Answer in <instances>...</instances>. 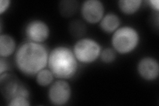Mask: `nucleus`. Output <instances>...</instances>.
<instances>
[{
	"mask_svg": "<svg viewBox=\"0 0 159 106\" xmlns=\"http://www.w3.org/2000/svg\"><path fill=\"white\" fill-rule=\"evenodd\" d=\"M49 51L43 43L27 41L15 53V64L19 71L29 77H34L48 66Z\"/></svg>",
	"mask_w": 159,
	"mask_h": 106,
	"instance_id": "obj_1",
	"label": "nucleus"
},
{
	"mask_svg": "<svg viewBox=\"0 0 159 106\" xmlns=\"http://www.w3.org/2000/svg\"><path fill=\"white\" fill-rule=\"evenodd\" d=\"M47 67L55 78L68 80L76 75L79 62L72 49L64 45H59L49 52Z\"/></svg>",
	"mask_w": 159,
	"mask_h": 106,
	"instance_id": "obj_2",
	"label": "nucleus"
},
{
	"mask_svg": "<svg viewBox=\"0 0 159 106\" xmlns=\"http://www.w3.org/2000/svg\"><path fill=\"white\" fill-rule=\"evenodd\" d=\"M141 41L140 33L132 26H120L112 34L111 43L116 52L121 55L130 54L137 48Z\"/></svg>",
	"mask_w": 159,
	"mask_h": 106,
	"instance_id": "obj_3",
	"label": "nucleus"
},
{
	"mask_svg": "<svg viewBox=\"0 0 159 106\" xmlns=\"http://www.w3.org/2000/svg\"><path fill=\"white\" fill-rule=\"evenodd\" d=\"M101 44L92 38H80L74 44L72 50L79 63L89 64L99 58L102 50Z\"/></svg>",
	"mask_w": 159,
	"mask_h": 106,
	"instance_id": "obj_4",
	"label": "nucleus"
},
{
	"mask_svg": "<svg viewBox=\"0 0 159 106\" xmlns=\"http://www.w3.org/2000/svg\"><path fill=\"white\" fill-rule=\"evenodd\" d=\"M0 89L7 102L16 97L29 98L30 96V92L26 85L16 75L9 72L0 75Z\"/></svg>",
	"mask_w": 159,
	"mask_h": 106,
	"instance_id": "obj_5",
	"label": "nucleus"
},
{
	"mask_svg": "<svg viewBox=\"0 0 159 106\" xmlns=\"http://www.w3.org/2000/svg\"><path fill=\"white\" fill-rule=\"evenodd\" d=\"M72 90L70 84L66 80H54L48 90V98L52 105L62 106L70 100Z\"/></svg>",
	"mask_w": 159,
	"mask_h": 106,
	"instance_id": "obj_6",
	"label": "nucleus"
},
{
	"mask_svg": "<svg viewBox=\"0 0 159 106\" xmlns=\"http://www.w3.org/2000/svg\"><path fill=\"white\" fill-rule=\"evenodd\" d=\"M25 33L29 41L43 43L49 38L51 29L45 21L41 19H33L27 24Z\"/></svg>",
	"mask_w": 159,
	"mask_h": 106,
	"instance_id": "obj_7",
	"label": "nucleus"
},
{
	"mask_svg": "<svg viewBox=\"0 0 159 106\" xmlns=\"http://www.w3.org/2000/svg\"><path fill=\"white\" fill-rule=\"evenodd\" d=\"M81 16L86 23H99L105 15V6L99 0H86L80 7Z\"/></svg>",
	"mask_w": 159,
	"mask_h": 106,
	"instance_id": "obj_8",
	"label": "nucleus"
},
{
	"mask_svg": "<svg viewBox=\"0 0 159 106\" xmlns=\"http://www.w3.org/2000/svg\"><path fill=\"white\" fill-rule=\"evenodd\" d=\"M137 72L142 79L147 82H153L159 76V64L152 57L146 56L139 60L137 66Z\"/></svg>",
	"mask_w": 159,
	"mask_h": 106,
	"instance_id": "obj_9",
	"label": "nucleus"
},
{
	"mask_svg": "<svg viewBox=\"0 0 159 106\" xmlns=\"http://www.w3.org/2000/svg\"><path fill=\"white\" fill-rule=\"evenodd\" d=\"M102 31L107 34H113L121 26V19L115 13H105L99 23Z\"/></svg>",
	"mask_w": 159,
	"mask_h": 106,
	"instance_id": "obj_10",
	"label": "nucleus"
},
{
	"mask_svg": "<svg viewBox=\"0 0 159 106\" xmlns=\"http://www.w3.org/2000/svg\"><path fill=\"white\" fill-rule=\"evenodd\" d=\"M16 40L8 34L0 35V57L7 58L15 54L17 50Z\"/></svg>",
	"mask_w": 159,
	"mask_h": 106,
	"instance_id": "obj_11",
	"label": "nucleus"
},
{
	"mask_svg": "<svg viewBox=\"0 0 159 106\" xmlns=\"http://www.w3.org/2000/svg\"><path fill=\"white\" fill-rule=\"evenodd\" d=\"M119 10L125 15L131 16L136 13L142 6V0H119L118 2Z\"/></svg>",
	"mask_w": 159,
	"mask_h": 106,
	"instance_id": "obj_12",
	"label": "nucleus"
},
{
	"mask_svg": "<svg viewBox=\"0 0 159 106\" xmlns=\"http://www.w3.org/2000/svg\"><path fill=\"white\" fill-rule=\"evenodd\" d=\"M36 82L39 86L43 88L49 87L54 81V77L52 72L48 68H44L39 72L35 76Z\"/></svg>",
	"mask_w": 159,
	"mask_h": 106,
	"instance_id": "obj_13",
	"label": "nucleus"
},
{
	"mask_svg": "<svg viewBox=\"0 0 159 106\" xmlns=\"http://www.w3.org/2000/svg\"><path fill=\"white\" fill-rule=\"evenodd\" d=\"M78 7V3L74 0H64L59 3V12L63 17H70L75 13Z\"/></svg>",
	"mask_w": 159,
	"mask_h": 106,
	"instance_id": "obj_14",
	"label": "nucleus"
},
{
	"mask_svg": "<svg viewBox=\"0 0 159 106\" xmlns=\"http://www.w3.org/2000/svg\"><path fill=\"white\" fill-rule=\"evenodd\" d=\"M69 31L74 37L82 38L86 33V25L80 20H74L69 25Z\"/></svg>",
	"mask_w": 159,
	"mask_h": 106,
	"instance_id": "obj_15",
	"label": "nucleus"
},
{
	"mask_svg": "<svg viewBox=\"0 0 159 106\" xmlns=\"http://www.w3.org/2000/svg\"><path fill=\"white\" fill-rule=\"evenodd\" d=\"M116 52L113 48L102 49L99 58L105 64H111L116 60Z\"/></svg>",
	"mask_w": 159,
	"mask_h": 106,
	"instance_id": "obj_16",
	"label": "nucleus"
},
{
	"mask_svg": "<svg viewBox=\"0 0 159 106\" xmlns=\"http://www.w3.org/2000/svg\"><path fill=\"white\" fill-rule=\"evenodd\" d=\"M7 105L9 106H30L29 98L25 97H16L8 101Z\"/></svg>",
	"mask_w": 159,
	"mask_h": 106,
	"instance_id": "obj_17",
	"label": "nucleus"
},
{
	"mask_svg": "<svg viewBox=\"0 0 159 106\" xmlns=\"http://www.w3.org/2000/svg\"><path fill=\"white\" fill-rule=\"evenodd\" d=\"M9 70V64L7 58L0 57V75L8 72Z\"/></svg>",
	"mask_w": 159,
	"mask_h": 106,
	"instance_id": "obj_18",
	"label": "nucleus"
},
{
	"mask_svg": "<svg viewBox=\"0 0 159 106\" xmlns=\"http://www.w3.org/2000/svg\"><path fill=\"white\" fill-rule=\"evenodd\" d=\"M11 2L10 0H1L0 1V14L6 13L10 7Z\"/></svg>",
	"mask_w": 159,
	"mask_h": 106,
	"instance_id": "obj_19",
	"label": "nucleus"
},
{
	"mask_svg": "<svg viewBox=\"0 0 159 106\" xmlns=\"http://www.w3.org/2000/svg\"><path fill=\"white\" fill-rule=\"evenodd\" d=\"M148 3L149 5H150V6L152 9L155 10V11H156L157 13L158 12V10H159L158 0H149Z\"/></svg>",
	"mask_w": 159,
	"mask_h": 106,
	"instance_id": "obj_20",
	"label": "nucleus"
}]
</instances>
